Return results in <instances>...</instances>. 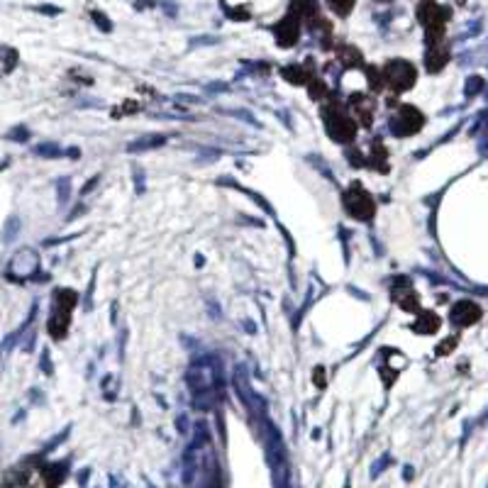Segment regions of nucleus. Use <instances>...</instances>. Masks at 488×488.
Here are the masks:
<instances>
[{
    "label": "nucleus",
    "mask_w": 488,
    "mask_h": 488,
    "mask_svg": "<svg viewBox=\"0 0 488 488\" xmlns=\"http://www.w3.org/2000/svg\"><path fill=\"white\" fill-rule=\"evenodd\" d=\"M276 40H279V44H295V40H298L300 30H298V22H295V17H286V20H281L279 25H276Z\"/></svg>",
    "instance_id": "nucleus-6"
},
{
    "label": "nucleus",
    "mask_w": 488,
    "mask_h": 488,
    "mask_svg": "<svg viewBox=\"0 0 488 488\" xmlns=\"http://www.w3.org/2000/svg\"><path fill=\"white\" fill-rule=\"evenodd\" d=\"M284 76L288 81H293V83H305V81H308V74H305V69H300V66H288V69L284 71Z\"/></svg>",
    "instance_id": "nucleus-11"
},
{
    "label": "nucleus",
    "mask_w": 488,
    "mask_h": 488,
    "mask_svg": "<svg viewBox=\"0 0 488 488\" xmlns=\"http://www.w3.org/2000/svg\"><path fill=\"white\" fill-rule=\"evenodd\" d=\"M478 318H481V310L473 303H469V300H462V303L452 310V320L457 325H473Z\"/></svg>",
    "instance_id": "nucleus-7"
},
{
    "label": "nucleus",
    "mask_w": 488,
    "mask_h": 488,
    "mask_svg": "<svg viewBox=\"0 0 488 488\" xmlns=\"http://www.w3.org/2000/svg\"><path fill=\"white\" fill-rule=\"evenodd\" d=\"M293 17H305V20H313L318 17V6H315V0H293Z\"/></svg>",
    "instance_id": "nucleus-8"
},
{
    "label": "nucleus",
    "mask_w": 488,
    "mask_h": 488,
    "mask_svg": "<svg viewBox=\"0 0 488 488\" xmlns=\"http://www.w3.org/2000/svg\"><path fill=\"white\" fill-rule=\"evenodd\" d=\"M418 17H420V22H423L425 27H428V40L430 42H434V40H439L442 37V32H444V13H442V8L437 6V3H432V0H425L423 6L418 8Z\"/></svg>",
    "instance_id": "nucleus-2"
},
{
    "label": "nucleus",
    "mask_w": 488,
    "mask_h": 488,
    "mask_svg": "<svg viewBox=\"0 0 488 488\" xmlns=\"http://www.w3.org/2000/svg\"><path fill=\"white\" fill-rule=\"evenodd\" d=\"M327 3H330V8L337 13V15H349L357 0H327Z\"/></svg>",
    "instance_id": "nucleus-10"
},
{
    "label": "nucleus",
    "mask_w": 488,
    "mask_h": 488,
    "mask_svg": "<svg viewBox=\"0 0 488 488\" xmlns=\"http://www.w3.org/2000/svg\"><path fill=\"white\" fill-rule=\"evenodd\" d=\"M327 130L337 142H352L354 140V125H352V120L344 117V113H330L327 115Z\"/></svg>",
    "instance_id": "nucleus-5"
},
{
    "label": "nucleus",
    "mask_w": 488,
    "mask_h": 488,
    "mask_svg": "<svg viewBox=\"0 0 488 488\" xmlns=\"http://www.w3.org/2000/svg\"><path fill=\"white\" fill-rule=\"evenodd\" d=\"M425 117L413 108V105H405L398 113V120H396V135H415V132L423 127Z\"/></svg>",
    "instance_id": "nucleus-4"
},
{
    "label": "nucleus",
    "mask_w": 488,
    "mask_h": 488,
    "mask_svg": "<svg viewBox=\"0 0 488 488\" xmlns=\"http://www.w3.org/2000/svg\"><path fill=\"white\" fill-rule=\"evenodd\" d=\"M381 76H384V83L389 88L398 90V93L400 90H408L415 83V69L408 61H391Z\"/></svg>",
    "instance_id": "nucleus-1"
},
{
    "label": "nucleus",
    "mask_w": 488,
    "mask_h": 488,
    "mask_svg": "<svg viewBox=\"0 0 488 488\" xmlns=\"http://www.w3.org/2000/svg\"><path fill=\"white\" fill-rule=\"evenodd\" d=\"M449 54L442 49V47H432V49L428 51V69L430 71H439L444 64H447Z\"/></svg>",
    "instance_id": "nucleus-9"
},
{
    "label": "nucleus",
    "mask_w": 488,
    "mask_h": 488,
    "mask_svg": "<svg viewBox=\"0 0 488 488\" xmlns=\"http://www.w3.org/2000/svg\"><path fill=\"white\" fill-rule=\"evenodd\" d=\"M344 200H347V210L357 220H369L371 215H374V200H371V195L366 193V190L359 188V184H354L352 188H349Z\"/></svg>",
    "instance_id": "nucleus-3"
}]
</instances>
